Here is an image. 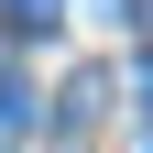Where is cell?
<instances>
[{
    "instance_id": "cell-1",
    "label": "cell",
    "mask_w": 153,
    "mask_h": 153,
    "mask_svg": "<svg viewBox=\"0 0 153 153\" xmlns=\"http://www.w3.org/2000/svg\"><path fill=\"white\" fill-rule=\"evenodd\" d=\"M22 131H33V88L0 66V153H22Z\"/></svg>"
},
{
    "instance_id": "cell-2",
    "label": "cell",
    "mask_w": 153,
    "mask_h": 153,
    "mask_svg": "<svg viewBox=\"0 0 153 153\" xmlns=\"http://www.w3.org/2000/svg\"><path fill=\"white\" fill-rule=\"evenodd\" d=\"M11 22H22V33H55V22H66V0H11Z\"/></svg>"
},
{
    "instance_id": "cell-3",
    "label": "cell",
    "mask_w": 153,
    "mask_h": 153,
    "mask_svg": "<svg viewBox=\"0 0 153 153\" xmlns=\"http://www.w3.org/2000/svg\"><path fill=\"white\" fill-rule=\"evenodd\" d=\"M131 22H153V0H131Z\"/></svg>"
}]
</instances>
